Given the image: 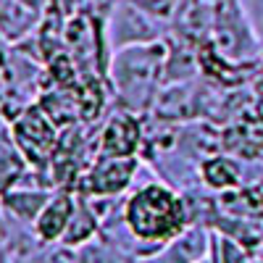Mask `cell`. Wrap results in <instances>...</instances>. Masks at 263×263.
<instances>
[{
    "label": "cell",
    "mask_w": 263,
    "mask_h": 263,
    "mask_svg": "<svg viewBox=\"0 0 263 263\" xmlns=\"http://www.w3.org/2000/svg\"><path fill=\"white\" fill-rule=\"evenodd\" d=\"M74 211H77V190L58 187L50 195V200L45 203V208H42V213L37 216V221L32 227L34 237L45 248L58 245L66 234V229H69V224H71Z\"/></svg>",
    "instance_id": "obj_9"
},
{
    "label": "cell",
    "mask_w": 263,
    "mask_h": 263,
    "mask_svg": "<svg viewBox=\"0 0 263 263\" xmlns=\"http://www.w3.org/2000/svg\"><path fill=\"white\" fill-rule=\"evenodd\" d=\"M6 234V216H3V208H0V239Z\"/></svg>",
    "instance_id": "obj_20"
},
{
    "label": "cell",
    "mask_w": 263,
    "mask_h": 263,
    "mask_svg": "<svg viewBox=\"0 0 263 263\" xmlns=\"http://www.w3.org/2000/svg\"><path fill=\"white\" fill-rule=\"evenodd\" d=\"M77 263H132L119 248H114L108 239L98 237L92 242L77 248Z\"/></svg>",
    "instance_id": "obj_13"
},
{
    "label": "cell",
    "mask_w": 263,
    "mask_h": 263,
    "mask_svg": "<svg viewBox=\"0 0 263 263\" xmlns=\"http://www.w3.org/2000/svg\"><path fill=\"white\" fill-rule=\"evenodd\" d=\"M211 245H213V229L205 224H190L171 242L132 263H195L211 253Z\"/></svg>",
    "instance_id": "obj_8"
},
{
    "label": "cell",
    "mask_w": 263,
    "mask_h": 263,
    "mask_svg": "<svg viewBox=\"0 0 263 263\" xmlns=\"http://www.w3.org/2000/svg\"><path fill=\"white\" fill-rule=\"evenodd\" d=\"M208 45L232 66H253L263 58V42L239 0H216Z\"/></svg>",
    "instance_id": "obj_3"
},
{
    "label": "cell",
    "mask_w": 263,
    "mask_h": 263,
    "mask_svg": "<svg viewBox=\"0 0 263 263\" xmlns=\"http://www.w3.org/2000/svg\"><path fill=\"white\" fill-rule=\"evenodd\" d=\"M168 32H171L168 24L142 13L129 0H114L111 11H108V18H105V40H108L111 53L166 40Z\"/></svg>",
    "instance_id": "obj_4"
},
{
    "label": "cell",
    "mask_w": 263,
    "mask_h": 263,
    "mask_svg": "<svg viewBox=\"0 0 263 263\" xmlns=\"http://www.w3.org/2000/svg\"><path fill=\"white\" fill-rule=\"evenodd\" d=\"M145 171V166H142ZM121 221L135 239V260L156 253L190 224L187 197L179 187L161 177H142L121 200Z\"/></svg>",
    "instance_id": "obj_1"
},
{
    "label": "cell",
    "mask_w": 263,
    "mask_h": 263,
    "mask_svg": "<svg viewBox=\"0 0 263 263\" xmlns=\"http://www.w3.org/2000/svg\"><path fill=\"white\" fill-rule=\"evenodd\" d=\"M16 263H48V248H37L32 253L16 255Z\"/></svg>",
    "instance_id": "obj_18"
},
{
    "label": "cell",
    "mask_w": 263,
    "mask_h": 263,
    "mask_svg": "<svg viewBox=\"0 0 263 263\" xmlns=\"http://www.w3.org/2000/svg\"><path fill=\"white\" fill-rule=\"evenodd\" d=\"M53 192L55 190L50 184H42V182H24L8 190L6 195H0V208H3L6 221L13 227L32 229Z\"/></svg>",
    "instance_id": "obj_7"
},
{
    "label": "cell",
    "mask_w": 263,
    "mask_h": 263,
    "mask_svg": "<svg viewBox=\"0 0 263 263\" xmlns=\"http://www.w3.org/2000/svg\"><path fill=\"white\" fill-rule=\"evenodd\" d=\"M0 263H16V258H13L11 248L6 245V239H0Z\"/></svg>",
    "instance_id": "obj_19"
},
{
    "label": "cell",
    "mask_w": 263,
    "mask_h": 263,
    "mask_svg": "<svg viewBox=\"0 0 263 263\" xmlns=\"http://www.w3.org/2000/svg\"><path fill=\"white\" fill-rule=\"evenodd\" d=\"M197 184H203L213 195L234 192L245 187V163L232 153H208L197 163Z\"/></svg>",
    "instance_id": "obj_10"
},
{
    "label": "cell",
    "mask_w": 263,
    "mask_h": 263,
    "mask_svg": "<svg viewBox=\"0 0 263 263\" xmlns=\"http://www.w3.org/2000/svg\"><path fill=\"white\" fill-rule=\"evenodd\" d=\"M142 121L140 114L119 108V111L105 121L100 140H98V156H114V158H137L142 150Z\"/></svg>",
    "instance_id": "obj_6"
},
{
    "label": "cell",
    "mask_w": 263,
    "mask_h": 263,
    "mask_svg": "<svg viewBox=\"0 0 263 263\" xmlns=\"http://www.w3.org/2000/svg\"><path fill=\"white\" fill-rule=\"evenodd\" d=\"M142 174L140 158L98 156L95 163L77 179L74 190L87 197H124Z\"/></svg>",
    "instance_id": "obj_5"
},
{
    "label": "cell",
    "mask_w": 263,
    "mask_h": 263,
    "mask_svg": "<svg viewBox=\"0 0 263 263\" xmlns=\"http://www.w3.org/2000/svg\"><path fill=\"white\" fill-rule=\"evenodd\" d=\"M260 116H263V108H260Z\"/></svg>",
    "instance_id": "obj_22"
},
{
    "label": "cell",
    "mask_w": 263,
    "mask_h": 263,
    "mask_svg": "<svg viewBox=\"0 0 263 263\" xmlns=\"http://www.w3.org/2000/svg\"><path fill=\"white\" fill-rule=\"evenodd\" d=\"M239 6H242L248 21L253 24L255 34H258L260 42H263V0H239Z\"/></svg>",
    "instance_id": "obj_16"
},
{
    "label": "cell",
    "mask_w": 263,
    "mask_h": 263,
    "mask_svg": "<svg viewBox=\"0 0 263 263\" xmlns=\"http://www.w3.org/2000/svg\"><path fill=\"white\" fill-rule=\"evenodd\" d=\"M248 87H250V98H253V103H255L258 108H263V63H258V69L253 71Z\"/></svg>",
    "instance_id": "obj_17"
},
{
    "label": "cell",
    "mask_w": 263,
    "mask_h": 263,
    "mask_svg": "<svg viewBox=\"0 0 263 263\" xmlns=\"http://www.w3.org/2000/svg\"><path fill=\"white\" fill-rule=\"evenodd\" d=\"M213 248H216L221 263H253V250L239 245L232 237H224V234L213 232Z\"/></svg>",
    "instance_id": "obj_15"
},
{
    "label": "cell",
    "mask_w": 263,
    "mask_h": 263,
    "mask_svg": "<svg viewBox=\"0 0 263 263\" xmlns=\"http://www.w3.org/2000/svg\"><path fill=\"white\" fill-rule=\"evenodd\" d=\"M32 171L27 156L21 153L11 135H0V195L18 187Z\"/></svg>",
    "instance_id": "obj_12"
},
{
    "label": "cell",
    "mask_w": 263,
    "mask_h": 263,
    "mask_svg": "<svg viewBox=\"0 0 263 263\" xmlns=\"http://www.w3.org/2000/svg\"><path fill=\"white\" fill-rule=\"evenodd\" d=\"M129 3L135 8H140L142 13H147V16L158 18V21H163V24L171 27L174 21L179 18L187 0H129Z\"/></svg>",
    "instance_id": "obj_14"
},
{
    "label": "cell",
    "mask_w": 263,
    "mask_h": 263,
    "mask_svg": "<svg viewBox=\"0 0 263 263\" xmlns=\"http://www.w3.org/2000/svg\"><path fill=\"white\" fill-rule=\"evenodd\" d=\"M163 63L166 40L111 53L108 79H111L119 105L135 114L153 108L158 92L163 90Z\"/></svg>",
    "instance_id": "obj_2"
},
{
    "label": "cell",
    "mask_w": 263,
    "mask_h": 263,
    "mask_svg": "<svg viewBox=\"0 0 263 263\" xmlns=\"http://www.w3.org/2000/svg\"><path fill=\"white\" fill-rule=\"evenodd\" d=\"M103 234V216L98 213V208L92 205L90 197H84L77 192V211H74V218L69 229H66L61 245L66 248H82L87 242H92V239H98Z\"/></svg>",
    "instance_id": "obj_11"
},
{
    "label": "cell",
    "mask_w": 263,
    "mask_h": 263,
    "mask_svg": "<svg viewBox=\"0 0 263 263\" xmlns=\"http://www.w3.org/2000/svg\"><path fill=\"white\" fill-rule=\"evenodd\" d=\"M195 263H211V253H208L205 258H200V260H195Z\"/></svg>",
    "instance_id": "obj_21"
}]
</instances>
